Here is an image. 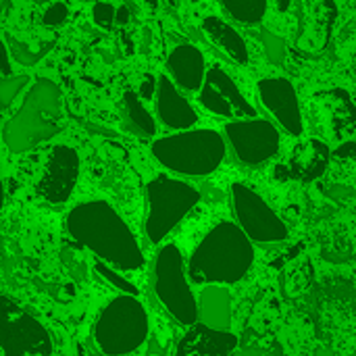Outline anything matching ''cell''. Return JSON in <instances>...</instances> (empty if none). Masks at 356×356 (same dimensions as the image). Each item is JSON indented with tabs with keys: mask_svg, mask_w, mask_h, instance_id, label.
<instances>
[{
	"mask_svg": "<svg viewBox=\"0 0 356 356\" xmlns=\"http://www.w3.org/2000/svg\"><path fill=\"white\" fill-rule=\"evenodd\" d=\"M29 75H10V77H2L0 81V100H2V111H8V106L13 104L15 96L27 86Z\"/></svg>",
	"mask_w": 356,
	"mask_h": 356,
	"instance_id": "83f0119b",
	"label": "cell"
},
{
	"mask_svg": "<svg viewBox=\"0 0 356 356\" xmlns=\"http://www.w3.org/2000/svg\"><path fill=\"white\" fill-rule=\"evenodd\" d=\"M334 156L340 159V161H350L356 159V142L355 140H348V142H342L336 150H334Z\"/></svg>",
	"mask_w": 356,
	"mask_h": 356,
	"instance_id": "d590c367",
	"label": "cell"
},
{
	"mask_svg": "<svg viewBox=\"0 0 356 356\" xmlns=\"http://www.w3.org/2000/svg\"><path fill=\"white\" fill-rule=\"evenodd\" d=\"M92 17H94V23L98 27H104V29H111L117 21V8L111 4V2H104V0H96L94 2V8H92Z\"/></svg>",
	"mask_w": 356,
	"mask_h": 356,
	"instance_id": "f546056e",
	"label": "cell"
},
{
	"mask_svg": "<svg viewBox=\"0 0 356 356\" xmlns=\"http://www.w3.org/2000/svg\"><path fill=\"white\" fill-rule=\"evenodd\" d=\"M167 350H169V332L159 327L150 334L148 356H167Z\"/></svg>",
	"mask_w": 356,
	"mask_h": 356,
	"instance_id": "d6a6232c",
	"label": "cell"
},
{
	"mask_svg": "<svg viewBox=\"0 0 356 356\" xmlns=\"http://www.w3.org/2000/svg\"><path fill=\"white\" fill-rule=\"evenodd\" d=\"M4 356H50L52 355V340L46 327L31 317L29 313L21 311L19 307H10V300L4 296Z\"/></svg>",
	"mask_w": 356,
	"mask_h": 356,
	"instance_id": "30bf717a",
	"label": "cell"
},
{
	"mask_svg": "<svg viewBox=\"0 0 356 356\" xmlns=\"http://www.w3.org/2000/svg\"><path fill=\"white\" fill-rule=\"evenodd\" d=\"M332 159V150L323 140L317 138H309L300 144L294 146L292 156L288 161V169H290V177L311 184L315 179H319Z\"/></svg>",
	"mask_w": 356,
	"mask_h": 356,
	"instance_id": "d6986e66",
	"label": "cell"
},
{
	"mask_svg": "<svg viewBox=\"0 0 356 356\" xmlns=\"http://www.w3.org/2000/svg\"><path fill=\"white\" fill-rule=\"evenodd\" d=\"M338 21L336 0H298L296 48L302 52H323L334 35Z\"/></svg>",
	"mask_w": 356,
	"mask_h": 356,
	"instance_id": "7c38bea8",
	"label": "cell"
},
{
	"mask_svg": "<svg viewBox=\"0 0 356 356\" xmlns=\"http://www.w3.org/2000/svg\"><path fill=\"white\" fill-rule=\"evenodd\" d=\"M232 204L238 225L252 242L275 244L288 240V225L267 204V200L246 184H232Z\"/></svg>",
	"mask_w": 356,
	"mask_h": 356,
	"instance_id": "ba28073f",
	"label": "cell"
},
{
	"mask_svg": "<svg viewBox=\"0 0 356 356\" xmlns=\"http://www.w3.org/2000/svg\"><path fill=\"white\" fill-rule=\"evenodd\" d=\"M238 356H286L284 346L275 336L257 330H246L238 344Z\"/></svg>",
	"mask_w": 356,
	"mask_h": 356,
	"instance_id": "cb8c5ba5",
	"label": "cell"
},
{
	"mask_svg": "<svg viewBox=\"0 0 356 356\" xmlns=\"http://www.w3.org/2000/svg\"><path fill=\"white\" fill-rule=\"evenodd\" d=\"M290 2H292V0H275V4H277L280 10H288V8H290Z\"/></svg>",
	"mask_w": 356,
	"mask_h": 356,
	"instance_id": "ab89813d",
	"label": "cell"
},
{
	"mask_svg": "<svg viewBox=\"0 0 356 356\" xmlns=\"http://www.w3.org/2000/svg\"><path fill=\"white\" fill-rule=\"evenodd\" d=\"M125 102V129L131 131L138 138H154L156 134V123L146 111V106L140 100V94L136 92H125L123 96Z\"/></svg>",
	"mask_w": 356,
	"mask_h": 356,
	"instance_id": "603a6c76",
	"label": "cell"
},
{
	"mask_svg": "<svg viewBox=\"0 0 356 356\" xmlns=\"http://www.w3.org/2000/svg\"><path fill=\"white\" fill-rule=\"evenodd\" d=\"M79 177V154L71 146H54L44 173L35 186V194L50 204H65Z\"/></svg>",
	"mask_w": 356,
	"mask_h": 356,
	"instance_id": "5bb4252c",
	"label": "cell"
},
{
	"mask_svg": "<svg viewBox=\"0 0 356 356\" xmlns=\"http://www.w3.org/2000/svg\"><path fill=\"white\" fill-rule=\"evenodd\" d=\"M60 257H63V265H65V269L69 271V275H71L73 280H77V282L86 280V275H88L86 261H81V259H79L73 250H69V248H65Z\"/></svg>",
	"mask_w": 356,
	"mask_h": 356,
	"instance_id": "4dcf8cb0",
	"label": "cell"
},
{
	"mask_svg": "<svg viewBox=\"0 0 356 356\" xmlns=\"http://www.w3.org/2000/svg\"><path fill=\"white\" fill-rule=\"evenodd\" d=\"M232 307H234V298L225 286L221 284L204 286L198 296V321L209 327L229 332L232 317H234Z\"/></svg>",
	"mask_w": 356,
	"mask_h": 356,
	"instance_id": "ffe728a7",
	"label": "cell"
},
{
	"mask_svg": "<svg viewBox=\"0 0 356 356\" xmlns=\"http://www.w3.org/2000/svg\"><path fill=\"white\" fill-rule=\"evenodd\" d=\"M336 56L344 63L356 60V10H353L336 31Z\"/></svg>",
	"mask_w": 356,
	"mask_h": 356,
	"instance_id": "484cf974",
	"label": "cell"
},
{
	"mask_svg": "<svg viewBox=\"0 0 356 356\" xmlns=\"http://www.w3.org/2000/svg\"><path fill=\"white\" fill-rule=\"evenodd\" d=\"M94 271H96L104 282H108L117 292H125V294H131V296H136V294H138L136 284H131V282H127L123 275H119V273H117L119 269H115V267H111V265H106V263L98 261V263L94 265Z\"/></svg>",
	"mask_w": 356,
	"mask_h": 356,
	"instance_id": "4316f807",
	"label": "cell"
},
{
	"mask_svg": "<svg viewBox=\"0 0 356 356\" xmlns=\"http://www.w3.org/2000/svg\"><path fill=\"white\" fill-rule=\"evenodd\" d=\"M156 90H159V77H154V75H144V79H142V83H140V98L150 100V98L156 94Z\"/></svg>",
	"mask_w": 356,
	"mask_h": 356,
	"instance_id": "e575fe53",
	"label": "cell"
},
{
	"mask_svg": "<svg viewBox=\"0 0 356 356\" xmlns=\"http://www.w3.org/2000/svg\"><path fill=\"white\" fill-rule=\"evenodd\" d=\"M152 288L159 302L179 325L198 323V298L190 288L188 267L177 244H165L156 259L152 271Z\"/></svg>",
	"mask_w": 356,
	"mask_h": 356,
	"instance_id": "52a82bcc",
	"label": "cell"
},
{
	"mask_svg": "<svg viewBox=\"0 0 356 356\" xmlns=\"http://www.w3.org/2000/svg\"><path fill=\"white\" fill-rule=\"evenodd\" d=\"M117 25H125L129 21V8L127 6H119L117 8V17H115Z\"/></svg>",
	"mask_w": 356,
	"mask_h": 356,
	"instance_id": "74e56055",
	"label": "cell"
},
{
	"mask_svg": "<svg viewBox=\"0 0 356 356\" xmlns=\"http://www.w3.org/2000/svg\"><path fill=\"white\" fill-rule=\"evenodd\" d=\"M225 138L240 163L263 165L280 152V129L267 119H236L225 125Z\"/></svg>",
	"mask_w": 356,
	"mask_h": 356,
	"instance_id": "9c48e42d",
	"label": "cell"
},
{
	"mask_svg": "<svg viewBox=\"0 0 356 356\" xmlns=\"http://www.w3.org/2000/svg\"><path fill=\"white\" fill-rule=\"evenodd\" d=\"M150 336V321L144 305L123 294L111 300L96 319L94 342L104 356H127L136 353Z\"/></svg>",
	"mask_w": 356,
	"mask_h": 356,
	"instance_id": "5b68a950",
	"label": "cell"
},
{
	"mask_svg": "<svg viewBox=\"0 0 356 356\" xmlns=\"http://www.w3.org/2000/svg\"><path fill=\"white\" fill-rule=\"evenodd\" d=\"M202 29H204L207 38L217 48H221L234 63H238V65H246L248 63L246 42H244V38L229 23H225L219 17H207L202 21Z\"/></svg>",
	"mask_w": 356,
	"mask_h": 356,
	"instance_id": "7402d4cb",
	"label": "cell"
},
{
	"mask_svg": "<svg viewBox=\"0 0 356 356\" xmlns=\"http://www.w3.org/2000/svg\"><path fill=\"white\" fill-rule=\"evenodd\" d=\"M146 198L148 215L144 221V232L152 244H161L200 202V192L194 186L163 173L148 181Z\"/></svg>",
	"mask_w": 356,
	"mask_h": 356,
	"instance_id": "8992f818",
	"label": "cell"
},
{
	"mask_svg": "<svg viewBox=\"0 0 356 356\" xmlns=\"http://www.w3.org/2000/svg\"><path fill=\"white\" fill-rule=\"evenodd\" d=\"M221 6L240 23L257 25L267 13V0H219Z\"/></svg>",
	"mask_w": 356,
	"mask_h": 356,
	"instance_id": "d4e9b609",
	"label": "cell"
},
{
	"mask_svg": "<svg viewBox=\"0 0 356 356\" xmlns=\"http://www.w3.org/2000/svg\"><path fill=\"white\" fill-rule=\"evenodd\" d=\"M254 265L252 240L238 223H217L194 248L188 261L192 284H238Z\"/></svg>",
	"mask_w": 356,
	"mask_h": 356,
	"instance_id": "7a4b0ae2",
	"label": "cell"
},
{
	"mask_svg": "<svg viewBox=\"0 0 356 356\" xmlns=\"http://www.w3.org/2000/svg\"><path fill=\"white\" fill-rule=\"evenodd\" d=\"M156 115L165 127L179 129V131H186L198 123V115H196L194 106L179 94L177 83L173 79H169L167 75L159 77Z\"/></svg>",
	"mask_w": 356,
	"mask_h": 356,
	"instance_id": "e0dca14e",
	"label": "cell"
},
{
	"mask_svg": "<svg viewBox=\"0 0 356 356\" xmlns=\"http://www.w3.org/2000/svg\"><path fill=\"white\" fill-rule=\"evenodd\" d=\"M261 42H263V46H265L267 58H269L273 65H282V63L286 60V42H284L280 35H275V33L263 29V31H261Z\"/></svg>",
	"mask_w": 356,
	"mask_h": 356,
	"instance_id": "f1b7e54d",
	"label": "cell"
},
{
	"mask_svg": "<svg viewBox=\"0 0 356 356\" xmlns=\"http://www.w3.org/2000/svg\"><path fill=\"white\" fill-rule=\"evenodd\" d=\"M263 106L275 117V121L290 134L300 136L305 129L298 94L290 79L286 77H265L257 86Z\"/></svg>",
	"mask_w": 356,
	"mask_h": 356,
	"instance_id": "9a60e30c",
	"label": "cell"
},
{
	"mask_svg": "<svg viewBox=\"0 0 356 356\" xmlns=\"http://www.w3.org/2000/svg\"><path fill=\"white\" fill-rule=\"evenodd\" d=\"M240 338L232 332L215 330L204 323H194L177 342L175 356H229L238 350Z\"/></svg>",
	"mask_w": 356,
	"mask_h": 356,
	"instance_id": "2e32d148",
	"label": "cell"
},
{
	"mask_svg": "<svg viewBox=\"0 0 356 356\" xmlns=\"http://www.w3.org/2000/svg\"><path fill=\"white\" fill-rule=\"evenodd\" d=\"M152 156L173 173L204 177L225 159V140L215 129H186L152 142Z\"/></svg>",
	"mask_w": 356,
	"mask_h": 356,
	"instance_id": "277c9868",
	"label": "cell"
},
{
	"mask_svg": "<svg viewBox=\"0 0 356 356\" xmlns=\"http://www.w3.org/2000/svg\"><path fill=\"white\" fill-rule=\"evenodd\" d=\"M200 104L217 115V117H227V119H257V108L246 100L238 83L221 69V67H211L204 79V86L200 88L198 96Z\"/></svg>",
	"mask_w": 356,
	"mask_h": 356,
	"instance_id": "8fae6325",
	"label": "cell"
},
{
	"mask_svg": "<svg viewBox=\"0 0 356 356\" xmlns=\"http://www.w3.org/2000/svg\"><path fill=\"white\" fill-rule=\"evenodd\" d=\"M8 46L2 42V77H10V63H8Z\"/></svg>",
	"mask_w": 356,
	"mask_h": 356,
	"instance_id": "8d00e7d4",
	"label": "cell"
},
{
	"mask_svg": "<svg viewBox=\"0 0 356 356\" xmlns=\"http://www.w3.org/2000/svg\"><path fill=\"white\" fill-rule=\"evenodd\" d=\"M311 113L315 127L327 138L342 140L356 129V104L342 88L317 92L311 100Z\"/></svg>",
	"mask_w": 356,
	"mask_h": 356,
	"instance_id": "4fadbf2b",
	"label": "cell"
},
{
	"mask_svg": "<svg viewBox=\"0 0 356 356\" xmlns=\"http://www.w3.org/2000/svg\"><path fill=\"white\" fill-rule=\"evenodd\" d=\"M83 2H94V0H83Z\"/></svg>",
	"mask_w": 356,
	"mask_h": 356,
	"instance_id": "b9f144b4",
	"label": "cell"
},
{
	"mask_svg": "<svg viewBox=\"0 0 356 356\" xmlns=\"http://www.w3.org/2000/svg\"><path fill=\"white\" fill-rule=\"evenodd\" d=\"M63 123L60 88L48 77H38L25 94L21 108L4 123L2 140L10 152H27L60 134Z\"/></svg>",
	"mask_w": 356,
	"mask_h": 356,
	"instance_id": "3957f363",
	"label": "cell"
},
{
	"mask_svg": "<svg viewBox=\"0 0 356 356\" xmlns=\"http://www.w3.org/2000/svg\"><path fill=\"white\" fill-rule=\"evenodd\" d=\"M313 356H340L334 348H330V346H317L315 348V353Z\"/></svg>",
	"mask_w": 356,
	"mask_h": 356,
	"instance_id": "f35d334b",
	"label": "cell"
},
{
	"mask_svg": "<svg viewBox=\"0 0 356 356\" xmlns=\"http://www.w3.org/2000/svg\"><path fill=\"white\" fill-rule=\"evenodd\" d=\"M315 305L332 319H344L356 313V286L350 280L334 277L315 290Z\"/></svg>",
	"mask_w": 356,
	"mask_h": 356,
	"instance_id": "44dd1931",
	"label": "cell"
},
{
	"mask_svg": "<svg viewBox=\"0 0 356 356\" xmlns=\"http://www.w3.org/2000/svg\"><path fill=\"white\" fill-rule=\"evenodd\" d=\"M146 8H156V4H159V0H140Z\"/></svg>",
	"mask_w": 356,
	"mask_h": 356,
	"instance_id": "60d3db41",
	"label": "cell"
},
{
	"mask_svg": "<svg viewBox=\"0 0 356 356\" xmlns=\"http://www.w3.org/2000/svg\"><path fill=\"white\" fill-rule=\"evenodd\" d=\"M10 52H13V56H15L21 65H33V63H38V60L46 54V50L33 52L31 46H29V44H23V42H13Z\"/></svg>",
	"mask_w": 356,
	"mask_h": 356,
	"instance_id": "1f68e13d",
	"label": "cell"
},
{
	"mask_svg": "<svg viewBox=\"0 0 356 356\" xmlns=\"http://www.w3.org/2000/svg\"><path fill=\"white\" fill-rule=\"evenodd\" d=\"M167 71L171 79L188 92L200 90L209 73L204 54L192 44H179L171 50L167 58Z\"/></svg>",
	"mask_w": 356,
	"mask_h": 356,
	"instance_id": "ac0fdd59",
	"label": "cell"
},
{
	"mask_svg": "<svg viewBox=\"0 0 356 356\" xmlns=\"http://www.w3.org/2000/svg\"><path fill=\"white\" fill-rule=\"evenodd\" d=\"M67 232L79 246L96 254L98 261L119 271L134 273L146 263L134 232L106 200H90L71 209Z\"/></svg>",
	"mask_w": 356,
	"mask_h": 356,
	"instance_id": "6da1fadb",
	"label": "cell"
},
{
	"mask_svg": "<svg viewBox=\"0 0 356 356\" xmlns=\"http://www.w3.org/2000/svg\"><path fill=\"white\" fill-rule=\"evenodd\" d=\"M67 17H69V6L65 4V2H52L48 8H46V13H44V25H50V27H56V25H60V23H65L67 21Z\"/></svg>",
	"mask_w": 356,
	"mask_h": 356,
	"instance_id": "836d02e7",
	"label": "cell"
}]
</instances>
